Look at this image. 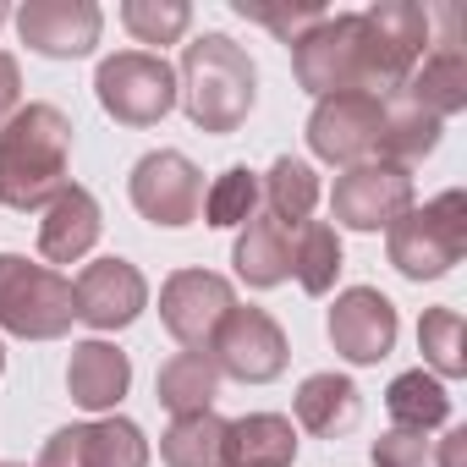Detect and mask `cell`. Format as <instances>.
I'll list each match as a JSON object with an SVG mask.
<instances>
[{"label":"cell","instance_id":"6da1fadb","mask_svg":"<svg viewBox=\"0 0 467 467\" xmlns=\"http://www.w3.org/2000/svg\"><path fill=\"white\" fill-rule=\"evenodd\" d=\"M72 116L61 105H23L0 127V203L34 214L50 209L72 182Z\"/></svg>","mask_w":467,"mask_h":467},{"label":"cell","instance_id":"7a4b0ae2","mask_svg":"<svg viewBox=\"0 0 467 467\" xmlns=\"http://www.w3.org/2000/svg\"><path fill=\"white\" fill-rule=\"evenodd\" d=\"M176 99L187 105V121L198 132H237L259 99V67L231 34H198L182 50V83Z\"/></svg>","mask_w":467,"mask_h":467},{"label":"cell","instance_id":"3957f363","mask_svg":"<svg viewBox=\"0 0 467 467\" xmlns=\"http://www.w3.org/2000/svg\"><path fill=\"white\" fill-rule=\"evenodd\" d=\"M292 72L314 99H325V94H374V50H368L363 12H330L319 28H308L292 45Z\"/></svg>","mask_w":467,"mask_h":467},{"label":"cell","instance_id":"277c9868","mask_svg":"<svg viewBox=\"0 0 467 467\" xmlns=\"http://www.w3.org/2000/svg\"><path fill=\"white\" fill-rule=\"evenodd\" d=\"M385 254L407 281H440L462 265L467 254V192L451 187L429 198L423 209L412 203L390 231H385Z\"/></svg>","mask_w":467,"mask_h":467},{"label":"cell","instance_id":"5b68a950","mask_svg":"<svg viewBox=\"0 0 467 467\" xmlns=\"http://www.w3.org/2000/svg\"><path fill=\"white\" fill-rule=\"evenodd\" d=\"M78 319L72 281L23 254H0V330L23 341H61Z\"/></svg>","mask_w":467,"mask_h":467},{"label":"cell","instance_id":"8992f818","mask_svg":"<svg viewBox=\"0 0 467 467\" xmlns=\"http://www.w3.org/2000/svg\"><path fill=\"white\" fill-rule=\"evenodd\" d=\"M94 94L121 127H160L176 110V67L160 50H116L94 72Z\"/></svg>","mask_w":467,"mask_h":467},{"label":"cell","instance_id":"52a82bcc","mask_svg":"<svg viewBox=\"0 0 467 467\" xmlns=\"http://www.w3.org/2000/svg\"><path fill=\"white\" fill-rule=\"evenodd\" d=\"M203 352L220 368V379H243V385H270L292 363V341L265 308H231Z\"/></svg>","mask_w":467,"mask_h":467},{"label":"cell","instance_id":"ba28073f","mask_svg":"<svg viewBox=\"0 0 467 467\" xmlns=\"http://www.w3.org/2000/svg\"><path fill=\"white\" fill-rule=\"evenodd\" d=\"M127 192H132V209L149 225H165V231H182L203 214V171L182 149L143 154L127 176Z\"/></svg>","mask_w":467,"mask_h":467},{"label":"cell","instance_id":"9c48e42d","mask_svg":"<svg viewBox=\"0 0 467 467\" xmlns=\"http://www.w3.org/2000/svg\"><path fill=\"white\" fill-rule=\"evenodd\" d=\"M363 23H368V50H374V94L390 99L407 88V78L429 56L434 12L412 6V0H379V6L363 12Z\"/></svg>","mask_w":467,"mask_h":467},{"label":"cell","instance_id":"30bf717a","mask_svg":"<svg viewBox=\"0 0 467 467\" xmlns=\"http://www.w3.org/2000/svg\"><path fill=\"white\" fill-rule=\"evenodd\" d=\"M379 138H385V99L374 94H325L308 116V149L341 171L379 160Z\"/></svg>","mask_w":467,"mask_h":467},{"label":"cell","instance_id":"8fae6325","mask_svg":"<svg viewBox=\"0 0 467 467\" xmlns=\"http://www.w3.org/2000/svg\"><path fill=\"white\" fill-rule=\"evenodd\" d=\"M407 209H412V176H407L401 165L368 160V165H347V171L336 176L330 214H336L347 231H390Z\"/></svg>","mask_w":467,"mask_h":467},{"label":"cell","instance_id":"7c38bea8","mask_svg":"<svg viewBox=\"0 0 467 467\" xmlns=\"http://www.w3.org/2000/svg\"><path fill=\"white\" fill-rule=\"evenodd\" d=\"M231 308H237V292H231V281L214 275V270H176L160 286V325L187 352H203Z\"/></svg>","mask_w":467,"mask_h":467},{"label":"cell","instance_id":"4fadbf2b","mask_svg":"<svg viewBox=\"0 0 467 467\" xmlns=\"http://www.w3.org/2000/svg\"><path fill=\"white\" fill-rule=\"evenodd\" d=\"M325 330H330V347H336L347 363L368 368V363L390 358V347H396V336H401V319H396V303H390L385 292H374V286H347V292L336 297Z\"/></svg>","mask_w":467,"mask_h":467},{"label":"cell","instance_id":"5bb4252c","mask_svg":"<svg viewBox=\"0 0 467 467\" xmlns=\"http://www.w3.org/2000/svg\"><path fill=\"white\" fill-rule=\"evenodd\" d=\"M72 303H78V319L94 325V330H127L143 308H149V281L138 265L127 259H94L78 281H72Z\"/></svg>","mask_w":467,"mask_h":467},{"label":"cell","instance_id":"9a60e30c","mask_svg":"<svg viewBox=\"0 0 467 467\" xmlns=\"http://www.w3.org/2000/svg\"><path fill=\"white\" fill-rule=\"evenodd\" d=\"M105 12L94 0H28L17 12V34L28 50L50 56V61H78L99 45Z\"/></svg>","mask_w":467,"mask_h":467},{"label":"cell","instance_id":"2e32d148","mask_svg":"<svg viewBox=\"0 0 467 467\" xmlns=\"http://www.w3.org/2000/svg\"><path fill=\"white\" fill-rule=\"evenodd\" d=\"M67 390L83 412H116L132 390V358L110 341H78L67 358Z\"/></svg>","mask_w":467,"mask_h":467},{"label":"cell","instance_id":"e0dca14e","mask_svg":"<svg viewBox=\"0 0 467 467\" xmlns=\"http://www.w3.org/2000/svg\"><path fill=\"white\" fill-rule=\"evenodd\" d=\"M99 231H105V220H99V198H94L88 187L72 182V187L45 209V220H39V254H45L50 265H78V259L94 254Z\"/></svg>","mask_w":467,"mask_h":467},{"label":"cell","instance_id":"ac0fdd59","mask_svg":"<svg viewBox=\"0 0 467 467\" xmlns=\"http://www.w3.org/2000/svg\"><path fill=\"white\" fill-rule=\"evenodd\" d=\"M292 237H297V225H286V220H275V214H254V220L237 231L231 265H237V275H243L254 292H270V286L292 281Z\"/></svg>","mask_w":467,"mask_h":467},{"label":"cell","instance_id":"d6986e66","mask_svg":"<svg viewBox=\"0 0 467 467\" xmlns=\"http://www.w3.org/2000/svg\"><path fill=\"white\" fill-rule=\"evenodd\" d=\"M418 110H429L434 121H445V116H456V110H467V56H462V45H456V34H445L423 61H418V72L407 78V88H401Z\"/></svg>","mask_w":467,"mask_h":467},{"label":"cell","instance_id":"ffe728a7","mask_svg":"<svg viewBox=\"0 0 467 467\" xmlns=\"http://www.w3.org/2000/svg\"><path fill=\"white\" fill-rule=\"evenodd\" d=\"M297 462V423L281 412H248L225 423V467H292Z\"/></svg>","mask_w":467,"mask_h":467},{"label":"cell","instance_id":"44dd1931","mask_svg":"<svg viewBox=\"0 0 467 467\" xmlns=\"http://www.w3.org/2000/svg\"><path fill=\"white\" fill-rule=\"evenodd\" d=\"M292 412H297V429H308V434H319V440H336V434H347V429L358 423L363 401H358V385H352L347 374H308V379L297 385Z\"/></svg>","mask_w":467,"mask_h":467},{"label":"cell","instance_id":"7402d4cb","mask_svg":"<svg viewBox=\"0 0 467 467\" xmlns=\"http://www.w3.org/2000/svg\"><path fill=\"white\" fill-rule=\"evenodd\" d=\"M385 412H390V429H407V434H429L451 418V396H445V379H434L429 368H407L390 379L385 390Z\"/></svg>","mask_w":467,"mask_h":467},{"label":"cell","instance_id":"603a6c76","mask_svg":"<svg viewBox=\"0 0 467 467\" xmlns=\"http://www.w3.org/2000/svg\"><path fill=\"white\" fill-rule=\"evenodd\" d=\"M440 127H445V121H434L429 110H418L407 94H390V99H385V138H379V160H385V165L412 171L418 160H429V154L440 149Z\"/></svg>","mask_w":467,"mask_h":467},{"label":"cell","instance_id":"cb8c5ba5","mask_svg":"<svg viewBox=\"0 0 467 467\" xmlns=\"http://www.w3.org/2000/svg\"><path fill=\"white\" fill-rule=\"evenodd\" d=\"M154 396H160V407H165L171 418H182V412H209L214 396H220V368L209 363V352H176V358L160 368Z\"/></svg>","mask_w":467,"mask_h":467},{"label":"cell","instance_id":"d4e9b609","mask_svg":"<svg viewBox=\"0 0 467 467\" xmlns=\"http://www.w3.org/2000/svg\"><path fill=\"white\" fill-rule=\"evenodd\" d=\"M160 462L165 467H225V418L209 412H182L160 434Z\"/></svg>","mask_w":467,"mask_h":467},{"label":"cell","instance_id":"484cf974","mask_svg":"<svg viewBox=\"0 0 467 467\" xmlns=\"http://www.w3.org/2000/svg\"><path fill=\"white\" fill-rule=\"evenodd\" d=\"M259 203H265V214H275V220H286V225H303V220L314 214V203H319V171H314L308 160L281 154V160L259 176Z\"/></svg>","mask_w":467,"mask_h":467},{"label":"cell","instance_id":"4316f807","mask_svg":"<svg viewBox=\"0 0 467 467\" xmlns=\"http://www.w3.org/2000/svg\"><path fill=\"white\" fill-rule=\"evenodd\" d=\"M292 275L308 297H325L341 275V237H336V225L325 220H303L297 225V237H292Z\"/></svg>","mask_w":467,"mask_h":467},{"label":"cell","instance_id":"83f0119b","mask_svg":"<svg viewBox=\"0 0 467 467\" xmlns=\"http://www.w3.org/2000/svg\"><path fill=\"white\" fill-rule=\"evenodd\" d=\"M259 214V171H248V165H231V171H220L209 187H203V225H248Z\"/></svg>","mask_w":467,"mask_h":467},{"label":"cell","instance_id":"f1b7e54d","mask_svg":"<svg viewBox=\"0 0 467 467\" xmlns=\"http://www.w3.org/2000/svg\"><path fill=\"white\" fill-rule=\"evenodd\" d=\"M83 451H88V467H149V440L132 418H99V423H83Z\"/></svg>","mask_w":467,"mask_h":467},{"label":"cell","instance_id":"f546056e","mask_svg":"<svg viewBox=\"0 0 467 467\" xmlns=\"http://www.w3.org/2000/svg\"><path fill=\"white\" fill-rule=\"evenodd\" d=\"M418 352L429 363L434 379H462L467 374V352H462V314L456 308H429L418 319Z\"/></svg>","mask_w":467,"mask_h":467},{"label":"cell","instance_id":"4dcf8cb0","mask_svg":"<svg viewBox=\"0 0 467 467\" xmlns=\"http://www.w3.org/2000/svg\"><path fill=\"white\" fill-rule=\"evenodd\" d=\"M121 23L138 45H176L192 28V6L187 0H127Z\"/></svg>","mask_w":467,"mask_h":467},{"label":"cell","instance_id":"1f68e13d","mask_svg":"<svg viewBox=\"0 0 467 467\" xmlns=\"http://www.w3.org/2000/svg\"><path fill=\"white\" fill-rule=\"evenodd\" d=\"M237 17H248V23H265L281 45H297L308 28H319L330 12L325 6H259V0H237Z\"/></svg>","mask_w":467,"mask_h":467},{"label":"cell","instance_id":"d6a6232c","mask_svg":"<svg viewBox=\"0 0 467 467\" xmlns=\"http://www.w3.org/2000/svg\"><path fill=\"white\" fill-rule=\"evenodd\" d=\"M368 456H374V467H434V440L407 434V429H385Z\"/></svg>","mask_w":467,"mask_h":467},{"label":"cell","instance_id":"836d02e7","mask_svg":"<svg viewBox=\"0 0 467 467\" xmlns=\"http://www.w3.org/2000/svg\"><path fill=\"white\" fill-rule=\"evenodd\" d=\"M39 467H88V451H83V423L72 429H56L39 451Z\"/></svg>","mask_w":467,"mask_h":467},{"label":"cell","instance_id":"e575fe53","mask_svg":"<svg viewBox=\"0 0 467 467\" xmlns=\"http://www.w3.org/2000/svg\"><path fill=\"white\" fill-rule=\"evenodd\" d=\"M17 110H23V67H17V56L0 50V127H6Z\"/></svg>","mask_w":467,"mask_h":467},{"label":"cell","instance_id":"d590c367","mask_svg":"<svg viewBox=\"0 0 467 467\" xmlns=\"http://www.w3.org/2000/svg\"><path fill=\"white\" fill-rule=\"evenodd\" d=\"M434 467H467V429H451L434 445Z\"/></svg>","mask_w":467,"mask_h":467},{"label":"cell","instance_id":"8d00e7d4","mask_svg":"<svg viewBox=\"0 0 467 467\" xmlns=\"http://www.w3.org/2000/svg\"><path fill=\"white\" fill-rule=\"evenodd\" d=\"M0 374H6V347H0Z\"/></svg>","mask_w":467,"mask_h":467},{"label":"cell","instance_id":"74e56055","mask_svg":"<svg viewBox=\"0 0 467 467\" xmlns=\"http://www.w3.org/2000/svg\"><path fill=\"white\" fill-rule=\"evenodd\" d=\"M6 17H12V12H6V6H0V23H6Z\"/></svg>","mask_w":467,"mask_h":467},{"label":"cell","instance_id":"f35d334b","mask_svg":"<svg viewBox=\"0 0 467 467\" xmlns=\"http://www.w3.org/2000/svg\"><path fill=\"white\" fill-rule=\"evenodd\" d=\"M0 467H23V462H0Z\"/></svg>","mask_w":467,"mask_h":467}]
</instances>
